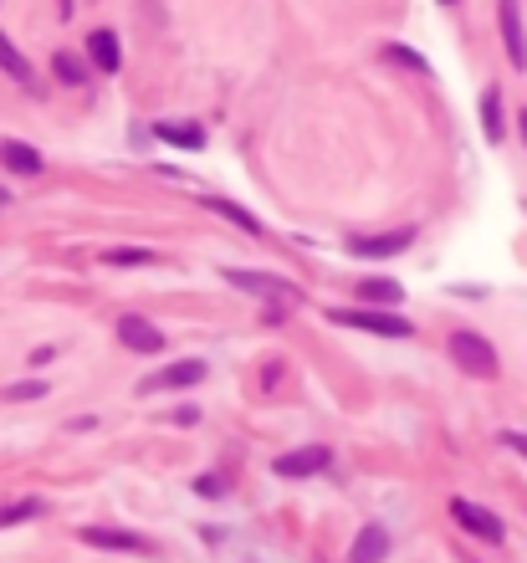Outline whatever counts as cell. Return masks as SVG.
<instances>
[{
    "mask_svg": "<svg viewBox=\"0 0 527 563\" xmlns=\"http://www.w3.org/2000/svg\"><path fill=\"white\" fill-rule=\"evenodd\" d=\"M446 354H451V364H456L461 374H471V379H497V369H502L492 338H481L476 328H456L451 343H446Z\"/></svg>",
    "mask_w": 527,
    "mask_h": 563,
    "instance_id": "obj_1",
    "label": "cell"
},
{
    "mask_svg": "<svg viewBox=\"0 0 527 563\" xmlns=\"http://www.w3.org/2000/svg\"><path fill=\"white\" fill-rule=\"evenodd\" d=\"M221 277H226L231 287L251 292V297H267V302H277V308H297V302H302V287H297V282H287V277H272V272H246V267H226Z\"/></svg>",
    "mask_w": 527,
    "mask_h": 563,
    "instance_id": "obj_2",
    "label": "cell"
},
{
    "mask_svg": "<svg viewBox=\"0 0 527 563\" xmlns=\"http://www.w3.org/2000/svg\"><path fill=\"white\" fill-rule=\"evenodd\" d=\"M328 323L338 328H359V333H379V338H410L415 323L400 313H374V308H328Z\"/></svg>",
    "mask_w": 527,
    "mask_h": 563,
    "instance_id": "obj_3",
    "label": "cell"
},
{
    "mask_svg": "<svg viewBox=\"0 0 527 563\" xmlns=\"http://www.w3.org/2000/svg\"><path fill=\"white\" fill-rule=\"evenodd\" d=\"M210 379V364L205 359H174V364H164L159 374H149L144 384H139V395H180V389H195V384H205Z\"/></svg>",
    "mask_w": 527,
    "mask_h": 563,
    "instance_id": "obj_4",
    "label": "cell"
},
{
    "mask_svg": "<svg viewBox=\"0 0 527 563\" xmlns=\"http://www.w3.org/2000/svg\"><path fill=\"white\" fill-rule=\"evenodd\" d=\"M451 517H456L461 533H471V538H481V543H502V538H507L502 517H497L492 507L471 502V497H451Z\"/></svg>",
    "mask_w": 527,
    "mask_h": 563,
    "instance_id": "obj_5",
    "label": "cell"
},
{
    "mask_svg": "<svg viewBox=\"0 0 527 563\" xmlns=\"http://www.w3.org/2000/svg\"><path fill=\"white\" fill-rule=\"evenodd\" d=\"M420 236V226H394V231H379V236H348V256H364V262H384V256H400L410 251Z\"/></svg>",
    "mask_w": 527,
    "mask_h": 563,
    "instance_id": "obj_6",
    "label": "cell"
},
{
    "mask_svg": "<svg viewBox=\"0 0 527 563\" xmlns=\"http://www.w3.org/2000/svg\"><path fill=\"white\" fill-rule=\"evenodd\" d=\"M118 338H123L128 354H164V349H169L164 328H154L144 313H123V318H118Z\"/></svg>",
    "mask_w": 527,
    "mask_h": 563,
    "instance_id": "obj_7",
    "label": "cell"
},
{
    "mask_svg": "<svg viewBox=\"0 0 527 563\" xmlns=\"http://www.w3.org/2000/svg\"><path fill=\"white\" fill-rule=\"evenodd\" d=\"M328 466H333V451H328V446H297V451H287V456L272 461V471L287 476V482H302V476H323Z\"/></svg>",
    "mask_w": 527,
    "mask_h": 563,
    "instance_id": "obj_8",
    "label": "cell"
},
{
    "mask_svg": "<svg viewBox=\"0 0 527 563\" xmlns=\"http://www.w3.org/2000/svg\"><path fill=\"white\" fill-rule=\"evenodd\" d=\"M77 538L87 548H103V553H139V558L154 553V543L144 533H123V528H77Z\"/></svg>",
    "mask_w": 527,
    "mask_h": 563,
    "instance_id": "obj_9",
    "label": "cell"
},
{
    "mask_svg": "<svg viewBox=\"0 0 527 563\" xmlns=\"http://www.w3.org/2000/svg\"><path fill=\"white\" fill-rule=\"evenodd\" d=\"M502 16V41H507V62L522 72L527 67V31H522V11H517V0H502L497 6Z\"/></svg>",
    "mask_w": 527,
    "mask_h": 563,
    "instance_id": "obj_10",
    "label": "cell"
},
{
    "mask_svg": "<svg viewBox=\"0 0 527 563\" xmlns=\"http://www.w3.org/2000/svg\"><path fill=\"white\" fill-rule=\"evenodd\" d=\"M0 164H6V175H41L47 169V159H41V149H31L26 139H0Z\"/></svg>",
    "mask_w": 527,
    "mask_h": 563,
    "instance_id": "obj_11",
    "label": "cell"
},
{
    "mask_svg": "<svg viewBox=\"0 0 527 563\" xmlns=\"http://www.w3.org/2000/svg\"><path fill=\"white\" fill-rule=\"evenodd\" d=\"M384 558H389V528H379V523L359 528L354 548H348V563H384Z\"/></svg>",
    "mask_w": 527,
    "mask_h": 563,
    "instance_id": "obj_12",
    "label": "cell"
},
{
    "mask_svg": "<svg viewBox=\"0 0 527 563\" xmlns=\"http://www.w3.org/2000/svg\"><path fill=\"white\" fill-rule=\"evenodd\" d=\"M0 72H6L16 88H36V72H31V62H26V52L16 47V41L6 36V26H0Z\"/></svg>",
    "mask_w": 527,
    "mask_h": 563,
    "instance_id": "obj_13",
    "label": "cell"
},
{
    "mask_svg": "<svg viewBox=\"0 0 527 563\" xmlns=\"http://www.w3.org/2000/svg\"><path fill=\"white\" fill-rule=\"evenodd\" d=\"M87 57H93V67H98V72H108V77H113V72L123 67V47H118V36H113L108 26H98L93 36H87Z\"/></svg>",
    "mask_w": 527,
    "mask_h": 563,
    "instance_id": "obj_14",
    "label": "cell"
},
{
    "mask_svg": "<svg viewBox=\"0 0 527 563\" xmlns=\"http://www.w3.org/2000/svg\"><path fill=\"white\" fill-rule=\"evenodd\" d=\"M359 297H364V302H379V308H400V302H405V287L389 282V277H364V282H359Z\"/></svg>",
    "mask_w": 527,
    "mask_h": 563,
    "instance_id": "obj_15",
    "label": "cell"
},
{
    "mask_svg": "<svg viewBox=\"0 0 527 563\" xmlns=\"http://www.w3.org/2000/svg\"><path fill=\"white\" fill-rule=\"evenodd\" d=\"M154 134L164 144H174V149H205V128L200 123H159Z\"/></svg>",
    "mask_w": 527,
    "mask_h": 563,
    "instance_id": "obj_16",
    "label": "cell"
},
{
    "mask_svg": "<svg viewBox=\"0 0 527 563\" xmlns=\"http://www.w3.org/2000/svg\"><path fill=\"white\" fill-rule=\"evenodd\" d=\"M481 134H487V144H502V88L481 93Z\"/></svg>",
    "mask_w": 527,
    "mask_h": 563,
    "instance_id": "obj_17",
    "label": "cell"
},
{
    "mask_svg": "<svg viewBox=\"0 0 527 563\" xmlns=\"http://www.w3.org/2000/svg\"><path fill=\"white\" fill-rule=\"evenodd\" d=\"M205 205H210L215 215H226V221H231V226H241L246 236H261V221H256V215H251V210H241L236 200H221V195H205Z\"/></svg>",
    "mask_w": 527,
    "mask_h": 563,
    "instance_id": "obj_18",
    "label": "cell"
},
{
    "mask_svg": "<svg viewBox=\"0 0 527 563\" xmlns=\"http://www.w3.org/2000/svg\"><path fill=\"white\" fill-rule=\"evenodd\" d=\"M41 512H47V502H41V497L6 502V507H0V533H6V528H21V523H31V517H41Z\"/></svg>",
    "mask_w": 527,
    "mask_h": 563,
    "instance_id": "obj_19",
    "label": "cell"
},
{
    "mask_svg": "<svg viewBox=\"0 0 527 563\" xmlns=\"http://www.w3.org/2000/svg\"><path fill=\"white\" fill-rule=\"evenodd\" d=\"M159 262V251H149V246H113V251H103V267H154Z\"/></svg>",
    "mask_w": 527,
    "mask_h": 563,
    "instance_id": "obj_20",
    "label": "cell"
},
{
    "mask_svg": "<svg viewBox=\"0 0 527 563\" xmlns=\"http://www.w3.org/2000/svg\"><path fill=\"white\" fill-rule=\"evenodd\" d=\"M52 72H57V82H67V88H82V82H87V62L77 52H57L52 57Z\"/></svg>",
    "mask_w": 527,
    "mask_h": 563,
    "instance_id": "obj_21",
    "label": "cell"
},
{
    "mask_svg": "<svg viewBox=\"0 0 527 563\" xmlns=\"http://www.w3.org/2000/svg\"><path fill=\"white\" fill-rule=\"evenodd\" d=\"M41 395H47V384H41V379H21V384L0 389V400H11V405H26V400H41Z\"/></svg>",
    "mask_w": 527,
    "mask_h": 563,
    "instance_id": "obj_22",
    "label": "cell"
},
{
    "mask_svg": "<svg viewBox=\"0 0 527 563\" xmlns=\"http://www.w3.org/2000/svg\"><path fill=\"white\" fill-rule=\"evenodd\" d=\"M384 57L400 62V67H410V72H430V62H425L420 52H410V47H384Z\"/></svg>",
    "mask_w": 527,
    "mask_h": 563,
    "instance_id": "obj_23",
    "label": "cell"
},
{
    "mask_svg": "<svg viewBox=\"0 0 527 563\" xmlns=\"http://www.w3.org/2000/svg\"><path fill=\"white\" fill-rule=\"evenodd\" d=\"M497 441H502L507 451H517V456L527 461V430H502V436H497Z\"/></svg>",
    "mask_w": 527,
    "mask_h": 563,
    "instance_id": "obj_24",
    "label": "cell"
},
{
    "mask_svg": "<svg viewBox=\"0 0 527 563\" xmlns=\"http://www.w3.org/2000/svg\"><path fill=\"white\" fill-rule=\"evenodd\" d=\"M195 492H200V497H221V492H226V482H221V476H200Z\"/></svg>",
    "mask_w": 527,
    "mask_h": 563,
    "instance_id": "obj_25",
    "label": "cell"
},
{
    "mask_svg": "<svg viewBox=\"0 0 527 563\" xmlns=\"http://www.w3.org/2000/svg\"><path fill=\"white\" fill-rule=\"evenodd\" d=\"M26 359H31V369H41V364H52V359H57V349H31Z\"/></svg>",
    "mask_w": 527,
    "mask_h": 563,
    "instance_id": "obj_26",
    "label": "cell"
},
{
    "mask_svg": "<svg viewBox=\"0 0 527 563\" xmlns=\"http://www.w3.org/2000/svg\"><path fill=\"white\" fill-rule=\"evenodd\" d=\"M6 205H11V190H6V185H0V210H6Z\"/></svg>",
    "mask_w": 527,
    "mask_h": 563,
    "instance_id": "obj_27",
    "label": "cell"
},
{
    "mask_svg": "<svg viewBox=\"0 0 527 563\" xmlns=\"http://www.w3.org/2000/svg\"><path fill=\"white\" fill-rule=\"evenodd\" d=\"M517 123H522V144H527V108H522V118H517Z\"/></svg>",
    "mask_w": 527,
    "mask_h": 563,
    "instance_id": "obj_28",
    "label": "cell"
},
{
    "mask_svg": "<svg viewBox=\"0 0 527 563\" xmlns=\"http://www.w3.org/2000/svg\"><path fill=\"white\" fill-rule=\"evenodd\" d=\"M446 6H451V0H446Z\"/></svg>",
    "mask_w": 527,
    "mask_h": 563,
    "instance_id": "obj_29",
    "label": "cell"
}]
</instances>
